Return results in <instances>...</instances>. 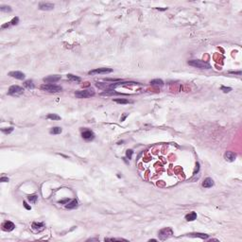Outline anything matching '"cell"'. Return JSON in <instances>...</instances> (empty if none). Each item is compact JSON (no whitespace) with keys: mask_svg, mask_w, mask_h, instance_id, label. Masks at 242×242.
<instances>
[{"mask_svg":"<svg viewBox=\"0 0 242 242\" xmlns=\"http://www.w3.org/2000/svg\"><path fill=\"white\" fill-rule=\"evenodd\" d=\"M81 136H82V138H83V139H85V140H87V141H89V140H93V139H94V137H95V134H94V132H93L89 131V130H86V131L82 132V133H81Z\"/></svg>","mask_w":242,"mask_h":242,"instance_id":"10","label":"cell"},{"mask_svg":"<svg viewBox=\"0 0 242 242\" xmlns=\"http://www.w3.org/2000/svg\"><path fill=\"white\" fill-rule=\"evenodd\" d=\"M197 219V213L196 212H191L185 216V220L187 221H193Z\"/></svg>","mask_w":242,"mask_h":242,"instance_id":"17","label":"cell"},{"mask_svg":"<svg viewBox=\"0 0 242 242\" xmlns=\"http://www.w3.org/2000/svg\"><path fill=\"white\" fill-rule=\"evenodd\" d=\"M105 81H120L119 79H105Z\"/></svg>","mask_w":242,"mask_h":242,"instance_id":"35","label":"cell"},{"mask_svg":"<svg viewBox=\"0 0 242 242\" xmlns=\"http://www.w3.org/2000/svg\"><path fill=\"white\" fill-rule=\"evenodd\" d=\"M95 95V91L94 89H85V90H81V91H77L75 93L76 97L78 98H87V97H93Z\"/></svg>","mask_w":242,"mask_h":242,"instance_id":"3","label":"cell"},{"mask_svg":"<svg viewBox=\"0 0 242 242\" xmlns=\"http://www.w3.org/2000/svg\"><path fill=\"white\" fill-rule=\"evenodd\" d=\"M105 241H127L124 238H105Z\"/></svg>","mask_w":242,"mask_h":242,"instance_id":"27","label":"cell"},{"mask_svg":"<svg viewBox=\"0 0 242 242\" xmlns=\"http://www.w3.org/2000/svg\"><path fill=\"white\" fill-rule=\"evenodd\" d=\"M9 26H10V24H6V25H3L2 27H9Z\"/></svg>","mask_w":242,"mask_h":242,"instance_id":"38","label":"cell"},{"mask_svg":"<svg viewBox=\"0 0 242 242\" xmlns=\"http://www.w3.org/2000/svg\"><path fill=\"white\" fill-rule=\"evenodd\" d=\"M0 11H3V12H10V11H11V8L10 6H1Z\"/></svg>","mask_w":242,"mask_h":242,"instance_id":"25","label":"cell"},{"mask_svg":"<svg viewBox=\"0 0 242 242\" xmlns=\"http://www.w3.org/2000/svg\"><path fill=\"white\" fill-rule=\"evenodd\" d=\"M113 69L111 68H96L88 72L89 75H97V74H108V73H112Z\"/></svg>","mask_w":242,"mask_h":242,"instance_id":"6","label":"cell"},{"mask_svg":"<svg viewBox=\"0 0 242 242\" xmlns=\"http://www.w3.org/2000/svg\"><path fill=\"white\" fill-rule=\"evenodd\" d=\"M221 90L224 92V93H229L230 91H232V88L231 87H224V86H221Z\"/></svg>","mask_w":242,"mask_h":242,"instance_id":"30","label":"cell"},{"mask_svg":"<svg viewBox=\"0 0 242 242\" xmlns=\"http://www.w3.org/2000/svg\"><path fill=\"white\" fill-rule=\"evenodd\" d=\"M23 93H24V89L18 85H12L9 88V95L11 96H18V95H22Z\"/></svg>","mask_w":242,"mask_h":242,"instance_id":"5","label":"cell"},{"mask_svg":"<svg viewBox=\"0 0 242 242\" xmlns=\"http://www.w3.org/2000/svg\"><path fill=\"white\" fill-rule=\"evenodd\" d=\"M46 117L48 119H51V120H61V116H59L56 113H48Z\"/></svg>","mask_w":242,"mask_h":242,"instance_id":"22","label":"cell"},{"mask_svg":"<svg viewBox=\"0 0 242 242\" xmlns=\"http://www.w3.org/2000/svg\"><path fill=\"white\" fill-rule=\"evenodd\" d=\"M10 180H9V178L8 177H1L0 178V182H2V183H8Z\"/></svg>","mask_w":242,"mask_h":242,"instance_id":"32","label":"cell"},{"mask_svg":"<svg viewBox=\"0 0 242 242\" xmlns=\"http://www.w3.org/2000/svg\"><path fill=\"white\" fill-rule=\"evenodd\" d=\"M189 237H199V238H201V239H206V238H208V235H206V234H201V233H193V234H189L188 235Z\"/></svg>","mask_w":242,"mask_h":242,"instance_id":"16","label":"cell"},{"mask_svg":"<svg viewBox=\"0 0 242 242\" xmlns=\"http://www.w3.org/2000/svg\"><path fill=\"white\" fill-rule=\"evenodd\" d=\"M113 101L116 103H119V104H128V103L132 102V101H130L128 99H124V98H114Z\"/></svg>","mask_w":242,"mask_h":242,"instance_id":"21","label":"cell"},{"mask_svg":"<svg viewBox=\"0 0 242 242\" xmlns=\"http://www.w3.org/2000/svg\"><path fill=\"white\" fill-rule=\"evenodd\" d=\"M213 185H214V181L211 178H206L204 181H203V183H202V186L204 188H210Z\"/></svg>","mask_w":242,"mask_h":242,"instance_id":"14","label":"cell"},{"mask_svg":"<svg viewBox=\"0 0 242 242\" xmlns=\"http://www.w3.org/2000/svg\"><path fill=\"white\" fill-rule=\"evenodd\" d=\"M14 228H15L14 223L10 220H6L5 222H3V224H2V229H3L4 231L11 232V231H12Z\"/></svg>","mask_w":242,"mask_h":242,"instance_id":"8","label":"cell"},{"mask_svg":"<svg viewBox=\"0 0 242 242\" xmlns=\"http://www.w3.org/2000/svg\"><path fill=\"white\" fill-rule=\"evenodd\" d=\"M1 131L5 133H11V132H13V127H10V128H2Z\"/></svg>","mask_w":242,"mask_h":242,"instance_id":"26","label":"cell"},{"mask_svg":"<svg viewBox=\"0 0 242 242\" xmlns=\"http://www.w3.org/2000/svg\"><path fill=\"white\" fill-rule=\"evenodd\" d=\"M224 158L226 161L228 162H234L237 158V154L233 151H226L224 154Z\"/></svg>","mask_w":242,"mask_h":242,"instance_id":"12","label":"cell"},{"mask_svg":"<svg viewBox=\"0 0 242 242\" xmlns=\"http://www.w3.org/2000/svg\"><path fill=\"white\" fill-rule=\"evenodd\" d=\"M61 80V76L58 75H53V76H48L46 78H44L43 81L46 83H54L56 81H58Z\"/></svg>","mask_w":242,"mask_h":242,"instance_id":"9","label":"cell"},{"mask_svg":"<svg viewBox=\"0 0 242 242\" xmlns=\"http://www.w3.org/2000/svg\"><path fill=\"white\" fill-rule=\"evenodd\" d=\"M27 199H28L30 202L35 203L38 199V196L36 195V194H34V195H28V196H27Z\"/></svg>","mask_w":242,"mask_h":242,"instance_id":"23","label":"cell"},{"mask_svg":"<svg viewBox=\"0 0 242 242\" xmlns=\"http://www.w3.org/2000/svg\"><path fill=\"white\" fill-rule=\"evenodd\" d=\"M9 75L12 77V78H15L17 80H24L25 79V74L24 73H22L20 71H11L9 73Z\"/></svg>","mask_w":242,"mask_h":242,"instance_id":"11","label":"cell"},{"mask_svg":"<svg viewBox=\"0 0 242 242\" xmlns=\"http://www.w3.org/2000/svg\"><path fill=\"white\" fill-rule=\"evenodd\" d=\"M69 201H70L69 198H66V199H62V200H59V203H62V204H66V203H68Z\"/></svg>","mask_w":242,"mask_h":242,"instance_id":"29","label":"cell"},{"mask_svg":"<svg viewBox=\"0 0 242 242\" xmlns=\"http://www.w3.org/2000/svg\"><path fill=\"white\" fill-rule=\"evenodd\" d=\"M62 132H63V130L61 127H53L50 130L51 134H60V133H62Z\"/></svg>","mask_w":242,"mask_h":242,"instance_id":"18","label":"cell"},{"mask_svg":"<svg viewBox=\"0 0 242 242\" xmlns=\"http://www.w3.org/2000/svg\"><path fill=\"white\" fill-rule=\"evenodd\" d=\"M199 163H196V168H195V170H194L193 174H196V173L199 171Z\"/></svg>","mask_w":242,"mask_h":242,"instance_id":"34","label":"cell"},{"mask_svg":"<svg viewBox=\"0 0 242 242\" xmlns=\"http://www.w3.org/2000/svg\"><path fill=\"white\" fill-rule=\"evenodd\" d=\"M65 207L67 209H75L76 207H78V200L77 199H72L68 203H66Z\"/></svg>","mask_w":242,"mask_h":242,"instance_id":"15","label":"cell"},{"mask_svg":"<svg viewBox=\"0 0 242 242\" xmlns=\"http://www.w3.org/2000/svg\"><path fill=\"white\" fill-rule=\"evenodd\" d=\"M18 22H19V18H18V17H14V18L11 20V25H17V24H18Z\"/></svg>","mask_w":242,"mask_h":242,"instance_id":"31","label":"cell"},{"mask_svg":"<svg viewBox=\"0 0 242 242\" xmlns=\"http://www.w3.org/2000/svg\"><path fill=\"white\" fill-rule=\"evenodd\" d=\"M127 115H128V114H127V113H125L123 116H122V118H121V121H124V120H125V118L127 117Z\"/></svg>","mask_w":242,"mask_h":242,"instance_id":"37","label":"cell"},{"mask_svg":"<svg viewBox=\"0 0 242 242\" xmlns=\"http://www.w3.org/2000/svg\"><path fill=\"white\" fill-rule=\"evenodd\" d=\"M151 85H158V86H163L164 85V81L159 79H155V80H152L151 81Z\"/></svg>","mask_w":242,"mask_h":242,"instance_id":"19","label":"cell"},{"mask_svg":"<svg viewBox=\"0 0 242 242\" xmlns=\"http://www.w3.org/2000/svg\"><path fill=\"white\" fill-rule=\"evenodd\" d=\"M39 9L41 11H51L54 9V4L49 3V2H40L39 3Z\"/></svg>","mask_w":242,"mask_h":242,"instance_id":"7","label":"cell"},{"mask_svg":"<svg viewBox=\"0 0 242 242\" xmlns=\"http://www.w3.org/2000/svg\"><path fill=\"white\" fill-rule=\"evenodd\" d=\"M24 206H25V208H26V209H27V210H30V209H31V207H30V206H29L28 204H27L26 201H24Z\"/></svg>","mask_w":242,"mask_h":242,"instance_id":"36","label":"cell"},{"mask_svg":"<svg viewBox=\"0 0 242 242\" xmlns=\"http://www.w3.org/2000/svg\"><path fill=\"white\" fill-rule=\"evenodd\" d=\"M188 65L193 66V67H197L199 69H211L212 66L206 63L204 61H200V60H192V61H189Z\"/></svg>","mask_w":242,"mask_h":242,"instance_id":"1","label":"cell"},{"mask_svg":"<svg viewBox=\"0 0 242 242\" xmlns=\"http://www.w3.org/2000/svg\"><path fill=\"white\" fill-rule=\"evenodd\" d=\"M229 73H230V74H235V75H238V76L241 75V71H229Z\"/></svg>","mask_w":242,"mask_h":242,"instance_id":"33","label":"cell"},{"mask_svg":"<svg viewBox=\"0 0 242 242\" xmlns=\"http://www.w3.org/2000/svg\"><path fill=\"white\" fill-rule=\"evenodd\" d=\"M172 235H173L172 229L169 228V227L164 228V229L160 230L159 233H158V236H159V237H160L161 240H166V239L169 238L170 237H172Z\"/></svg>","mask_w":242,"mask_h":242,"instance_id":"4","label":"cell"},{"mask_svg":"<svg viewBox=\"0 0 242 242\" xmlns=\"http://www.w3.org/2000/svg\"><path fill=\"white\" fill-rule=\"evenodd\" d=\"M132 154H133V151H132V150H128L127 152H126V156H127V158H129V159H132Z\"/></svg>","mask_w":242,"mask_h":242,"instance_id":"28","label":"cell"},{"mask_svg":"<svg viewBox=\"0 0 242 242\" xmlns=\"http://www.w3.org/2000/svg\"><path fill=\"white\" fill-rule=\"evenodd\" d=\"M67 79L72 81H78V82L81 81V79L80 78V77L75 76V75H72V74H68V75H67Z\"/></svg>","mask_w":242,"mask_h":242,"instance_id":"20","label":"cell"},{"mask_svg":"<svg viewBox=\"0 0 242 242\" xmlns=\"http://www.w3.org/2000/svg\"><path fill=\"white\" fill-rule=\"evenodd\" d=\"M41 90L45 92H49V93H59L63 90V88L59 85L56 84H52V83H44L43 85H41Z\"/></svg>","mask_w":242,"mask_h":242,"instance_id":"2","label":"cell"},{"mask_svg":"<svg viewBox=\"0 0 242 242\" xmlns=\"http://www.w3.org/2000/svg\"><path fill=\"white\" fill-rule=\"evenodd\" d=\"M24 85H25V87L28 88V89H33V88H34V84H33V81H30V80H28V81H25Z\"/></svg>","mask_w":242,"mask_h":242,"instance_id":"24","label":"cell"},{"mask_svg":"<svg viewBox=\"0 0 242 242\" xmlns=\"http://www.w3.org/2000/svg\"><path fill=\"white\" fill-rule=\"evenodd\" d=\"M31 227L35 231H42L44 228V222H33Z\"/></svg>","mask_w":242,"mask_h":242,"instance_id":"13","label":"cell"}]
</instances>
